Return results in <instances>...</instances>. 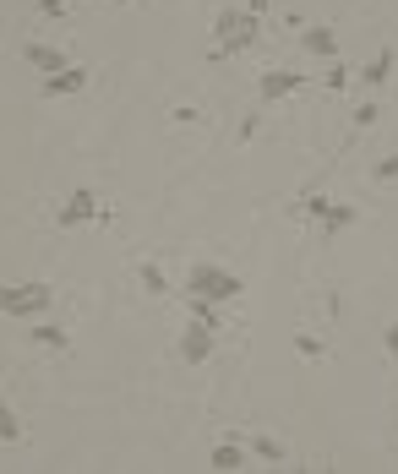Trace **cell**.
<instances>
[{
  "label": "cell",
  "instance_id": "obj_1",
  "mask_svg": "<svg viewBox=\"0 0 398 474\" xmlns=\"http://www.w3.org/2000/svg\"><path fill=\"white\" fill-rule=\"evenodd\" d=\"M257 33H262V16L257 11H219V22H213V38H219V55H246L251 44H257Z\"/></svg>",
  "mask_w": 398,
  "mask_h": 474
},
{
  "label": "cell",
  "instance_id": "obj_2",
  "mask_svg": "<svg viewBox=\"0 0 398 474\" xmlns=\"http://www.w3.org/2000/svg\"><path fill=\"white\" fill-rule=\"evenodd\" d=\"M240 289H246L240 273H230V267H219V262H197V267L186 273V295H202V300H219V306H230Z\"/></svg>",
  "mask_w": 398,
  "mask_h": 474
},
{
  "label": "cell",
  "instance_id": "obj_3",
  "mask_svg": "<svg viewBox=\"0 0 398 474\" xmlns=\"http://www.w3.org/2000/svg\"><path fill=\"white\" fill-rule=\"evenodd\" d=\"M49 306H55L49 284H11V289H0V317L38 322V317H49Z\"/></svg>",
  "mask_w": 398,
  "mask_h": 474
},
{
  "label": "cell",
  "instance_id": "obj_4",
  "mask_svg": "<svg viewBox=\"0 0 398 474\" xmlns=\"http://www.w3.org/2000/svg\"><path fill=\"white\" fill-rule=\"evenodd\" d=\"M213 349H219V333L191 317V328H180V366H208Z\"/></svg>",
  "mask_w": 398,
  "mask_h": 474
},
{
  "label": "cell",
  "instance_id": "obj_5",
  "mask_svg": "<svg viewBox=\"0 0 398 474\" xmlns=\"http://www.w3.org/2000/svg\"><path fill=\"white\" fill-rule=\"evenodd\" d=\"M306 82H311L306 71H262V82H257V98H262V104H284V98H295Z\"/></svg>",
  "mask_w": 398,
  "mask_h": 474
},
{
  "label": "cell",
  "instance_id": "obj_6",
  "mask_svg": "<svg viewBox=\"0 0 398 474\" xmlns=\"http://www.w3.org/2000/svg\"><path fill=\"white\" fill-rule=\"evenodd\" d=\"M93 218H98V197H93V186H77L66 197V207H60V229H82Z\"/></svg>",
  "mask_w": 398,
  "mask_h": 474
},
{
  "label": "cell",
  "instance_id": "obj_7",
  "mask_svg": "<svg viewBox=\"0 0 398 474\" xmlns=\"http://www.w3.org/2000/svg\"><path fill=\"white\" fill-rule=\"evenodd\" d=\"M22 60H27L33 71H44V76H55V71H66V66H71V60H66V49H55V44H44V38L22 44Z\"/></svg>",
  "mask_w": 398,
  "mask_h": 474
},
{
  "label": "cell",
  "instance_id": "obj_8",
  "mask_svg": "<svg viewBox=\"0 0 398 474\" xmlns=\"http://www.w3.org/2000/svg\"><path fill=\"white\" fill-rule=\"evenodd\" d=\"M355 224H361V207H355V202H339V197H333V207L317 218L322 240H339V235H344V229H355Z\"/></svg>",
  "mask_w": 398,
  "mask_h": 474
},
{
  "label": "cell",
  "instance_id": "obj_9",
  "mask_svg": "<svg viewBox=\"0 0 398 474\" xmlns=\"http://www.w3.org/2000/svg\"><path fill=\"white\" fill-rule=\"evenodd\" d=\"M87 82H93V76H87L82 66H66V71L44 76V98H77V93H82Z\"/></svg>",
  "mask_w": 398,
  "mask_h": 474
},
{
  "label": "cell",
  "instance_id": "obj_10",
  "mask_svg": "<svg viewBox=\"0 0 398 474\" xmlns=\"http://www.w3.org/2000/svg\"><path fill=\"white\" fill-rule=\"evenodd\" d=\"M27 338H33L38 349H55V355H60V349H71L66 328H55V322H44V317H38V322H27Z\"/></svg>",
  "mask_w": 398,
  "mask_h": 474
},
{
  "label": "cell",
  "instance_id": "obj_11",
  "mask_svg": "<svg viewBox=\"0 0 398 474\" xmlns=\"http://www.w3.org/2000/svg\"><path fill=\"white\" fill-rule=\"evenodd\" d=\"M208 469H219V474L246 469V448H240V442H219V448L208 453Z\"/></svg>",
  "mask_w": 398,
  "mask_h": 474
},
{
  "label": "cell",
  "instance_id": "obj_12",
  "mask_svg": "<svg viewBox=\"0 0 398 474\" xmlns=\"http://www.w3.org/2000/svg\"><path fill=\"white\" fill-rule=\"evenodd\" d=\"M306 49L317 60H339V33L333 27H306Z\"/></svg>",
  "mask_w": 398,
  "mask_h": 474
},
{
  "label": "cell",
  "instance_id": "obj_13",
  "mask_svg": "<svg viewBox=\"0 0 398 474\" xmlns=\"http://www.w3.org/2000/svg\"><path fill=\"white\" fill-rule=\"evenodd\" d=\"M393 49H377V55H372V60H366V71H361V82H366V87H383V82H388V76H393Z\"/></svg>",
  "mask_w": 398,
  "mask_h": 474
},
{
  "label": "cell",
  "instance_id": "obj_14",
  "mask_svg": "<svg viewBox=\"0 0 398 474\" xmlns=\"http://www.w3.org/2000/svg\"><path fill=\"white\" fill-rule=\"evenodd\" d=\"M137 278H142V289H148L153 300H158V295H169V278H164V267H158V262H142V267H137Z\"/></svg>",
  "mask_w": 398,
  "mask_h": 474
},
{
  "label": "cell",
  "instance_id": "obj_15",
  "mask_svg": "<svg viewBox=\"0 0 398 474\" xmlns=\"http://www.w3.org/2000/svg\"><path fill=\"white\" fill-rule=\"evenodd\" d=\"M251 453H257V459H268V464H284V459H290V448H284L279 437H257V442H251Z\"/></svg>",
  "mask_w": 398,
  "mask_h": 474
},
{
  "label": "cell",
  "instance_id": "obj_16",
  "mask_svg": "<svg viewBox=\"0 0 398 474\" xmlns=\"http://www.w3.org/2000/svg\"><path fill=\"white\" fill-rule=\"evenodd\" d=\"M328 207H333V197H317V191H311V197H306V202H301V213H306V218H311V224H317V218H322V213H328Z\"/></svg>",
  "mask_w": 398,
  "mask_h": 474
},
{
  "label": "cell",
  "instance_id": "obj_17",
  "mask_svg": "<svg viewBox=\"0 0 398 474\" xmlns=\"http://www.w3.org/2000/svg\"><path fill=\"white\" fill-rule=\"evenodd\" d=\"M322 82H328L333 93H344V87H350V71H344L339 60H328V76H322Z\"/></svg>",
  "mask_w": 398,
  "mask_h": 474
},
{
  "label": "cell",
  "instance_id": "obj_18",
  "mask_svg": "<svg viewBox=\"0 0 398 474\" xmlns=\"http://www.w3.org/2000/svg\"><path fill=\"white\" fill-rule=\"evenodd\" d=\"M377 120H383V109H377V104H361V109H355V126H361V131H372Z\"/></svg>",
  "mask_w": 398,
  "mask_h": 474
},
{
  "label": "cell",
  "instance_id": "obj_19",
  "mask_svg": "<svg viewBox=\"0 0 398 474\" xmlns=\"http://www.w3.org/2000/svg\"><path fill=\"white\" fill-rule=\"evenodd\" d=\"M295 349H301V355H306V360H322V344H317V338H306V333H301V338H295Z\"/></svg>",
  "mask_w": 398,
  "mask_h": 474
},
{
  "label": "cell",
  "instance_id": "obj_20",
  "mask_svg": "<svg viewBox=\"0 0 398 474\" xmlns=\"http://www.w3.org/2000/svg\"><path fill=\"white\" fill-rule=\"evenodd\" d=\"M22 437V426H16V415H0V442H16Z\"/></svg>",
  "mask_w": 398,
  "mask_h": 474
},
{
  "label": "cell",
  "instance_id": "obj_21",
  "mask_svg": "<svg viewBox=\"0 0 398 474\" xmlns=\"http://www.w3.org/2000/svg\"><path fill=\"white\" fill-rule=\"evenodd\" d=\"M377 180H383V186H388V180H398V153H393V158H383V164H377Z\"/></svg>",
  "mask_w": 398,
  "mask_h": 474
},
{
  "label": "cell",
  "instance_id": "obj_22",
  "mask_svg": "<svg viewBox=\"0 0 398 474\" xmlns=\"http://www.w3.org/2000/svg\"><path fill=\"white\" fill-rule=\"evenodd\" d=\"M38 11L44 16H66V0H38Z\"/></svg>",
  "mask_w": 398,
  "mask_h": 474
},
{
  "label": "cell",
  "instance_id": "obj_23",
  "mask_svg": "<svg viewBox=\"0 0 398 474\" xmlns=\"http://www.w3.org/2000/svg\"><path fill=\"white\" fill-rule=\"evenodd\" d=\"M383 344H388V355H398V328H388V338H383Z\"/></svg>",
  "mask_w": 398,
  "mask_h": 474
},
{
  "label": "cell",
  "instance_id": "obj_24",
  "mask_svg": "<svg viewBox=\"0 0 398 474\" xmlns=\"http://www.w3.org/2000/svg\"><path fill=\"white\" fill-rule=\"evenodd\" d=\"M268 5H273V0H246V11H257V16H262Z\"/></svg>",
  "mask_w": 398,
  "mask_h": 474
},
{
  "label": "cell",
  "instance_id": "obj_25",
  "mask_svg": "<svg viewBox=\"0 0 398 474\" xmlns=\"http://www.w3.org/2000/svg\"><path fill=\"white\" fill-rule=\"evenodd\" d=\"M0 415H11V409H5V398H0Z\"/></svg>",
  "mask_w": 398,
  "mask_h": 474
},
{
  "label": "cell",
  "instance_id": "obj_26",
  "mask_svg": "<svg viewBox=\"0 0 398 474\" xmlns=\"http://www.w3.org/2000/svg\"><path fill=\"white\" fill-rule=\"evenodd\" d=\"M115 5H126V0H115Z\"/></svg>",
  "mask_w": 398,
  "mask_h": 474
}]
</instances>
